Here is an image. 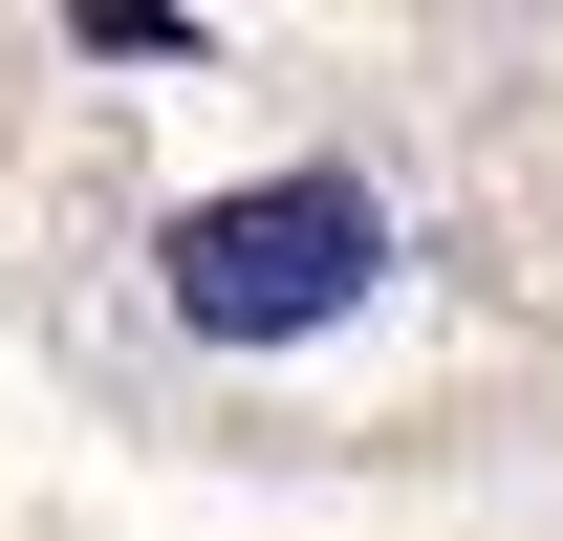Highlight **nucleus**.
I'll return each instance as SVG.
<instances>
[{"label":"nucleus","mask_w":563,"mask_h":541,"mask_svg":"<svg viewBox=\"0 0 563 541\" xmlns=\"http://www.w3.org/2000/svg\"><path fill=\"white\" fill-rule=\"evenodd\" d=\"M152 303L196 346H325L390 303V196L368 174H239V196L152 217Z\"/></svg>","instance_id":"1"},{"label":"nucleus","mask_w":563,"mask_h":541,"mask_svg":"<svg viewBox=\"0 0 563 541\" xmlns=\"http://www.w3.org/2000/svg\"><path fill=\"white\" fill-rule=\"evenodd\" d=\"M87 44H109V66H174V44H196V22H174V0H66Z\"/></svg>","instance_id":"2"}]
</instances>
